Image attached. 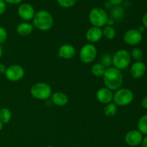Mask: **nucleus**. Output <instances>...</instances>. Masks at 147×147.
<instances>
[{"mask_svg":"<svg viewBox=\"0 0 147 147\" xmlns=\"http://www.w3.org/2000/svg\"><path fill=\"white\" fill-rule=\"evenodd\" d=\"M103 78L105 86L112 91H116L121 88L123 82V76L121 71L114 67L106 68Z\"/></svg>","mask_w":147,"mask_h":147,"instance_id":"nucleus-1","label":"nucleus"},{"mask_svg":"<svg viewBox=\"0 0 147 147\" xmlns=\"http://www.w3.org/2000/svg\"><path fill=\"white\" fill-rule=\"evenodd\" d=\"M33 27L40 31H48L53 27L54 20L50 12L47 10H40L35 12L32 19Z\"/></svg>","mask_w":147,"mask_h":147,"instance_id":"nucleus-2","label":"nucleus"},{"mask_svg":"<svg viewBox=\"0 0 147 147\" xmlns=\"http://www.w3.org/2000/svg\"><path fill=\"white\" fill-rule=\"evenodd\" d=\"M131 60V57L130 53L125 49L117 50L112 55V65L121 71L128 68L130 65Z\"/></svg>","mask_w":147,"mask_h":147,"instance_id":"nucleus-3","label":"nucleus"},{"mask_svg":"<svg viewBox=\"0 0 147 147\" xmlns=\"http://www.w3.org/2000/svg\"><path fill=\"white\" fill-rule=\"evenodd\" d=\"M30 94L34 98L37 100H48L53 94L52 88L47 83L39 82L32 86L30 88Z\"/></svg>","mask_w":147,"mask_h":147,"instance_id":"nucleus-4","label":"nucleus"},{"mask_svg":"<svg viewBox=\"0 0 147 147\" xmlns=\"http://www.w3.org/2000/svg\"><path fill=\"white\" fill-rule=\"evenodd\" d=\"M108 19V14L106 10L100 7H94L90 11L88 14V20L93 27L102 28L106 25Z\"/></svg>","mask_w":147,"mask_h":147,"instance_id":"nucleus-5","label":"nucleus"},{"mask_svg":"<svg viewBox=\"0 0 147 147\" xmlns=\"http://www.w3.org/2000/svg\"><path fill=\"white\" fill-rule=\"evenodd\" d=\"M134 95L129 88H119L113 93V102L117 106H126L132 103Z\"/></svg>","mask_w":147,"mask_h":147,"instance_id":"nucleus-6","label":"nucleus"},{"mask_svg":"<svg viewBox=\"0 0 147 147\" xmlns=\"http://www.w3.org/2000/svg\"><path fill=\"white\" fill-rule=\"evenodd\" d=\"M97 47L93 44L88 43L81 47L79 53V57L82 63L89 64L95 60L97 57Z\"/></svg>","mask_w":147,"mask_h":147,"instance_id":"nucleus-7","label":"nucleus"},{"mask_svg":"<svg viewBox=\"0 0 147 147\" xmlns=\"http://www.w3.org/2000/svg\"><path fill=\"white\" fill-rule=\"evenodd\" d=\"M25 74V70L22 66L20 65H11L7 67L5 77L10 82H18L24 78Z\"/></svg>","mask_w":147,"mask_h":147,"instance_id":"nucleus-8","label":"nucleus"},{"mask_svg":"<svg viewBox=\"0 0 147 147\" xmlns=\"http://www.w3.org/2000/svg\"><path fill=\"white\" fill-rule=\"evenodd\" d=\"M142 33L138 29H130L124 33L123 40L126 45L130 46H136L142 41Z\"/></svg>","mask_w":147,"mask_h":147,"instance_id":"nucleus-9","label":"nucleus"},{"mask_svg":"<svg viewBox=\"0 0 147 147\" xmlns=\"http://www.w3.org/2000/svg\"><path fill=\"white\" fill-rule=\"evenodd\" d=\"M18 15L22 20L25 22L32 20L34 14H35V10L34 7L28 3H22L20 4L17 9Z\"/></svg>","mask_w":147,"mask_h":147,"instance_id":"nucleus-10","label":"nucleus"},{"mask_svg":"<svg viewBox=\"0 0 147 147\" xmlns=\"http://www.w3.org/2000/svg\"><path fill=\"white\" fill-rule=\"evenodd\" d=\"M143 134L136 129L130 130L126 134L124 137L126 144L130 146H136L141 144L143 139Z\"/></svg>","mask_w":147,"mask_h":147,"instance_id":"nucleus-11","label":"nucleus"},{"mask_svg":"<svg viewBox=\"0 0 147 147\" xmlns=\"http://www.w3.org/2000/svg\"><path fill=\"white\" fill-rule=\"evenodd\" d=\"M96 98L100 103L103 104H108L113 102V93L110 89L106 87H103L99 88L96 92Z\"/></svg>","mask_w":147,"mask_h":147,"instance_id":"nucleus-12","label":"nucleus"},{"mask_svg":"<svg viewBox=\"0 0 147 147\" xmlns=\"http://www.w3.org/2000/svg\"><path fill=\"white\" fill-rule=\"evenodd\" d=\"M146 71V66L142 61H136L131 65L130 74L133 78H141L144 76Z\"/></svg>","mask_w":147,"mask_h":147,"instance_id":"nucleus-13","label":"nucleus"},{"mask_svg":"<svg viewBox=\"0 0 147 147\" xmlns=\"http://www.w3.org/2000/svg\"><path fill=\"white\" fill-rule=\"evenodd\" d=\"M103 37L102 28L96 27H91L87 30L86 33V38L89 43L94 44L100 41Z\"/></svg>","mask_w":147,"mask_h":147,"instance_id":"nucleus-14","label":"nucleus"},{"mask_svg":"<svg viewBox=\"0 0 147 147\" xmlns=\"http://www.w3.org/2000/svg\"><path fill=\"white\" fill-rule=\"evenodd\" d=\"M76 54V50L72 45L64 44L59 48L58 57L65 60H70L75 57Z\"/></svg>","mask_w":147,"mask_h":147,"instance_id":"nucleus-15","label":"nucleus"},{"mask_svg":"<svg viewBox=\"0 0 147 147\" xmlns=\"http://www.w3.org/2000/svg\"><path fill=\"white\" fill-rule=\"evenodd\" d=\"M51 100L53 104L57 106H65L68 103V97L62 92H55L51 96Z\"/></svg>","mask_w":147,"mask_h":147,"instance_id":"nucleus-16","label":"nucleus"},{"mask_svg":"<svg viewBox=\"0 0 147 147\" xmlns=\"http://www.w3.org/2000/svg\"><path fill=\"white\" fill-rule=\"evenodd\" d=\"M34 30V27L32 24L24 22L20 23L16 28L17 33L22 37H26L31 34Z\"/></svg>","mask_w":147,"mask_h":147,"instance_id":"nucleus-17","label":"nucleus"},{"mask_svg":"<svg viewBox=\"0 0 147 147\" xmlns=\"http://www.w3.org/2000/svg\"><path fill=\"white\" fill-rule=\"evenodd\" d=\"M111 16L113 20H121L125 16V10L121 6H114L111 10Z\"/></svg>","mask_w":147,"mask_h":147,"instance_id":"nucleus-18","label":"nucleus"},{"mask_svg":"<svg viewBox=\"0 0 147 147\" xmlns=\"http://www.w3.org/2000/svg\"><path fill=\"white\" fill-rule=\"evenodd\" d=\"M102 32H103V37H104L108 40H113L116 36V31L113 26L105 25L102 29Z\"/></svg>","mask_w":147,"mask_h":147,"instance_id":"nucleus-19","label":"nucleus"},{"mask_svg":"<svg viewBox=\"0 0 147 147\" xmlns=\"http://www.w3.org/2000/svg\"><path fill=\"white\" fill-rule=\"evenodd\" d=\"M118 111V106L115 104L113 102L109 103L106 104L104 109H103V113L105 116L108 117H113L116 114Z\"/></svg>","mask_w":147,"mask_h":147,"instance_id":"nucleus-20","label":"nucleus"},{"mask_svg":"<svg viewBox=\"0 0 147 147\" xmlns=\"http://www.w3.org/2000/svg\"><path fill=\"white\" fill-rule=\"evenodd\" d=\"M106 68L100 63H95L91 67V73L96 77H103Z\"/></svg>","mask_w":147,"mask_h":147,"instance_id":"nucleus-21","label":"nucleus"},{"mask_svg":"<svg viewBox=\"0 0 147 147\" xmlns=\"http://www.w3.org/2000/svg\"><path fill=\"white\" fill-rule=\"evenodd\" d=\"M11 119V112L7 108H2L0 109V121L3 124L9 123Z\"/></svg>","mask_w":147,"mask_h":147,"instance_id":"nucleus-22","label":"nucleus"},{"mask_svg":"<svg viewBox=\"0 0 147 147\" xmlns=\"http://www.w3.org/2000/svg\"><path fill=\"white\" fill-rule=\"evenodd\" d=\"M137 130L143 135L147 136V114L142 116L137 123Z\"/></svg>","mask_w":147,"mask_h":147,"instance_id":"nucleus-23","label":"nucleus"},{"mask_svg":"<svg viewBox=\"0 0 147 147\" xmlns=\"http://www.w3.org/2000/svg\"><path fill=\"white\" fill-rule=\"evenodd\" d=\"M131 57L134 59L136 61H142L144 58V53L142 49L135 47L131 52Z\"/></svg>","mask_w":147,"mask_h":147,"instance_id":"nucleus-24","label":"nucleus"},{"mask_svg":"<svg viewBox=\"0 0 147 147\" xmlns=\"http://www.w3.org/2000/svg\"><path fill=\"white\" fill-rule=\"evenodd\" d=\"M100 63H101L106 68L110 67L112 65V55L109 53H104L100 57Z\"/></svg>","mask_w":147,"mask_h":147,"instance_id":"nucleus-25","label":"nucleus"},{"mask_svg":"<svg viewBox=\"0 0 147 147\" xmlns=\"http://www.w3.org/2000/svg\"><path fill=\"white\" fill-rule=\"evenodd\" d=\"M60 7L63 8H70L73 7L77 2V0H57Z\"/></svg>","mask_w":147,"mask_h":147,"instance_id":"nucleus-26","label":"nucleus"},{"mask_svg":"<svg viewBox=\"0 0 147 147\" xmlns=\"http://www.w3.org/2000/svg\"><path fill=\"white\" fill-rule=\"evenodd\" d=\"M7 37H8V34H7V30L3 27L0 26V45L3 44L7 41Z\"/></svg>","mask_w":147,"mask_h":147,"instance_id":"nucleus-27","label":"nucleus"},{"mask_svg":"<svg viewBox=\"0 0 147 147\" xmlns=\"http://www.w3.org/2000/svg\"><path fill=\"white\" fill-rule=\"evenodd\" d=\"M7 10V3L4 0H0V15H2Z\"/></svg>","mask_w":147,"mask_h":147,"instance_id":"nucleus-28","label":"nucleus"},{"mask_svg":"<svg viewBox=\"0 0 147 147\" xmlns=\"http://www.w3.org/2000/svg\"><path fill=\"white\" fill-rule=\"evenodd\" d=\"M7 4L16 5V4H20L22 1V0H4Z\"/></svg>","mask_w":147,"mask_h":147,"instance_id":"nucleus-29","label":"nucleus"},{"mask_svg":"<svg viewBox=\"0 0 147 147\" xmlns=\"http://www.w3.org/2000/svg\"><path fill=\"white\" fill-rule=\"evenodd\" d=\"M108 1L114 7V6L120 5L122 3V1H123V0H108Z\"/></svg>","mask_w":147,"mask_h":147,"instance_id":"nucleus-30","label":"nucleus"},{"mask_svg":"<svg viewBox=\"0 0 147 147\" xmlns=\"http://www.w3.org/2000/svg\"><path fill=\"white\" fill-rule=\"evenodd\" d=\"M142 21L144 27H145V29H147V13L142 17Z\"/></svg>","mask_w":147,"mask_h":147,"instance_id":"nucleus-31","label":"nucleus"},{"mask_svg":"<svg viewBox=\"0 0 147 147\" xmlns=\"http://www.w3.org/2000/svg\"><path fill=\"white\" fill-rule=\"evenodd\" d=\"M142 106L144 109H147V96H144L142 100Z\"/></svg>","mask_w":147,"mask_h":147,"instance_id":"nucleus-32","label":"nucleus"},{"mask_svg":"<svg viewBox=\"0 0 147 147\" xmlns=\"http://www.w3.org/2000/svg\"><path fill=\"white\" fill-rule=\"evenodd\" d=\"M6 70H7V67H6L5 65L0 63V73L1 74H4Z\"/></svg>","mask_w":147,"mask_h":147,"instance_id":"nucleus-33","label":"nucleus"},{"mask_svg":"<svg viewBox=\"0 0 147 147\" xmlns=\"http://www.w3.org/2000/svg\"><path fill=\"white\" fill-rule=\"evenodd\" d=\"M141 145H142V147H147V136H145L144 137H143Z\"/></svg>","mask_w":147,"mask_h":147,"instance_id":"nucleus-34","label":"nucleus"},{"mask_svg":"<svg viewBox=\"0 0 147 147\" xmlns=\"http://www.w3.org/2000/svg\"><path fill=\"white\" fill-rule=\"evenodd\" d=\"M104 6H105V7H106V9H112V7H113V6L112 5V4H111L109 1H107L105 2Z\"/></svg>","mask_w":147,"mask_h":147,"instance_id":"nucleus-35","label":"nucleus"},{"mask_svg":"<svg viewBox=\"0 0 147 147\" xmlns=\"http://www.w3.org/2000/svg\"><path fill=\"white\" fill-rule=\"evenodd\" d=\"M138 30H139V31L140 32H142H142H143L144 31V30H145V27H144L143 25H142V26H140V27H139V28H138Z\"/></svg>","mask_w":147,"mask_h":147,"instance_id":"nucleus-36","label":"nucleus"},{"mask_svg":"<svg viewBox=\"0 0 147 147\" xmlns=\"http://www.w3.org/2000/svg\"><path fill=\"white\" fill-rule=\"evenodd\" d=\"M2 55H3V49H2V47H1V45H0V59H1V57H2Z\"/></svg>","mask_w":147,"mask_h":147,"instance_id":"nucleus-37","label":"nucleus"},{"mask_svg":"<svg viewBox=\"0 0 147 147\" xmlns=\"http://www.w3.org/2000/svg\"><path fill=\"white\" fill-rule=\"evenodd\" d=\"M3 125H4V124H3V123L1 122V121H0V131H1L2 130V129H3Z\"/></svg>","mask_w":147,"mask_h":147,"instance_id":"nucleus-38","label":"nucleus"},{"mask_svg":"<svg viewBox=\"0 0 147 147\" xmlns=\"http://www.w3.org/2000/svg\"><path fill=\"white\" fill-rule=\"evenodd\" d=\"M46 147H54L53 146H46Z\"/></svg>","mask_w":147,"mask_h":147,"instance_id":"nucleus-39","label":"nucleus"}]
</instances>
